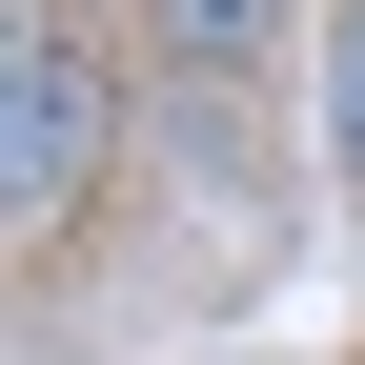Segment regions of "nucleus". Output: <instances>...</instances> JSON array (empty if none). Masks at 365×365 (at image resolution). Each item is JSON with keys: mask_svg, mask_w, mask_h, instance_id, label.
<instances>
[{"mask_svg": "<svg viewBox=\"0 0 365 365\" xmlns=\"http://www.w3.org/2000/svg\"><path fill=\"white\" fill-rule=\"evenodd\" d=\"M304 21H325V0H143V41H122V61L182 81V102H264Z\"/></svg>", "mask_w": 365, "mask_h": 365, "instance_id": "nucleus-2", "label": "nucleus"}, {"mask_svg": "<svg viewBox=\"0 0 365 365\" xmlns=\"http://www.w3.org/2000/svg\"><path fill=\"white\" fill-rule=\"evenodd\" d=\"M304 41H325V163H345V203H365V0H325Z\"/></svg>", "mask_w": 365, "mask_h": 365, "instance_id": "nucleus-3", "label": "nucleus"}, {"mask_svg": "<svg viewBox=\"0 0 365 365\" xmlns=\"http://www.w3.org/2000/svg\"><path fill=\"white\" fill-rule=\"evenodd\" d=\"M143 163V61L81 0H0V244H61Z\"/></svg>", "mask_w": 365, "mask_h": 365, "instance_id": "nucleus-1", "label": "nucleus"}]
</instances>
